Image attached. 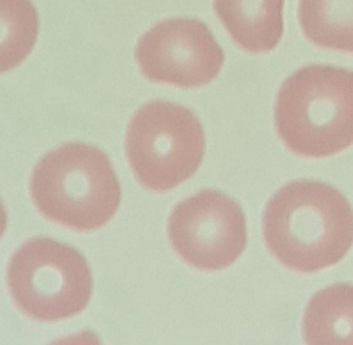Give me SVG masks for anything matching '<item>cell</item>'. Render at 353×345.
<instances>
[{
    "instance_id": "3957f363",
    "label": "cell",
    "mask_w": 353,
    "mask_h": 345,
    "mask_svg": "<svg viewBox=\"0 0 353 345\" xmlns=\"http://www.w3.org/2000/svg\"><path fill=\"white\" fill-rule=\"evenodd\" d=\"M32 199L41 214L63 226L94 230L119 210V179L105 152L73 142L47 154L30 181Z\"/></svg>"
},
{
    "instance_id": "ba28073f",
    "label": "cell",
    "mask_w": 353,
    "mask_h": 345,
    "mask_svg": "<svg viewBox=\"0 0 353 345\" xmlns=\"http://www.w3.org/2000/svg\"><path fill=\"white\" fill-rule=\"evenodd\" d=\"M285 0H214L219 19L243 50L266 52L280 42L284 32Z\"/></svg>"
},
{
    "instance_id": "9c48e42d",
    "label": "cell",
    "mask_w": 353,
    "mask_h": 345,
    "mask_svg": "<svg viewBox=\"0 0 353 345\" xmlns=\"http://www.w3.org/2000/svg\"><path fill=\"white\" fill-rule=\"evenodd\" d=\"M352 299L349 284H334L316 293L305 310V341L309 344H351Z\"/></svg>"
},
{
    "instance_id": "30bf717a",
    "label": "cell",
    "mask_w": 353,
    "mask_h": 345,
    "mask_svg": "<svg viewBox=\"0 0 353 345\" xmlns=\"http://www.w3.org/2000/svg\"><path fill=\"white\" fill-rule=\"evenodd\" d=\"M352 17L353 0H299L301 30L323 48L352 52Z\"/></svg>"
},
{
    "instance_id": "8fae6325",
    "label": "cell",
    "mask_w": 353,
    "mask_h": 345,
    "mask_svg": "<svg viewBox=\"0 0 353 345\" xmlns=\"http://www.w3.org/2000/svg\"><path fill=\"white\" fill-rule=\"evenodd\" d=\"M39 30L38 12L32 0H0V74L26 61Z\"/></svg>"
},
{
    "instance_id": "52a82bcc",
    "label": "cell",
    "mask_w": 353,
    "mask_h": 345,
    "mask_svg": "<svg viewBox=\"0 0 353 345\" xmlns=\"http://www.w3.org/2000/svg\"><path fill=\"white\" fill-rule=\"evenodd\" d=\"M135 57L150 81L183 88L210 83L225 61L210 28L193 18H175L156 24L140 39Z\"/></svg>"
},
{
    "instance_id": "7c38bea8",
    "label": "cell",
    "mask_w": 353,
    "mask_h": 345,
    "mask_svg": "<svg viewBox=\"0 0 353 345\" xmlns=\"http://www.w3.org/2000/svg\"><path fill=\"white\" fill-rule=\"evenodd\" d=\"M8 226V215L6 212L5 206L3 202L0 200V239L3 237L5 233L6 229Z\"/></svg>"
},
{
    "instance_id": "7a4b0ae2",
    "label": "cell",
    "mask_w": 353,
    "mask_h": 345,
    "mask_svg": "<svg viewBox=\"0 0 353 345\" xmlns=\"http://www.w3.org/2000/svg\"><path fill=\"white\" fill-rule=\"evenodd\" d=\"M281 139L295 154L323 158L353 142V76L332 66L301 68L281 88L274 106Z\"/></svg>"
},
{
    "instance_id": "8992f818",
    "label": "cell",
    "mask_w": 353,
    "mask_h": 345,
    "mask_svg": "<svg viewBox=\"0 0 353 345\" xmlns=\"http://www.w3.org/2000/svg\"><path fill=\"white\" fill-rule=\"evenodd\" d=\"M168 233L175 252L200 270L231 266L247 245L243 210L214 190H204L177 204L169 218Z\"/></svg>"
},
{
    "instance_id": "5b68a950",
    "label": "cell",
    "mask_w": 353,
    "mask_h": 345,
    "mask_svg": "<svg viewBox=\"0 0 353 345\" xmlns=\"http://www.w3.org/2000/svg\"><path fill=\"white\" fill-rule=\"evenodd\" d=\"M8 282L20 309L44 322L80 313L92 293V272L84 256L48 237L30 239L14 254Z\"/></svg>"
},
{
    "instance_id": "277c9868",
    "label": "cell",
    "mask_w": 353,
    "mask_h": 345,
    "mask_svg": "<svg viewBox=\"0 0 353 345\" xmlns=\"http://www.w3.org/2000/svg\"><path fill=\"white\" fill-rule=\"evenodd\" d=\"M125 152L141 185L152 191H168L193 177L201 165L204 130L185 107L152 101L132 117Z\"/></svg>"
},
{
    "instance_id": "6da1fadb",
    "label": "cell",
    "mask_w": 353,
    "mask_h": 345,
    "mask_svg": "<svg viewBox=\"0 0 353 345\" xmlns=\"http://www.w3.org/2000/svg\"><path fill=\"white\" fill-rule=\"evenodd\" d=\"M263 233L270 253L287 268L315 273L348 253L352 210L342 193L311 179L281 188L264 210Z\"/></svg>"
}]
</instances>
